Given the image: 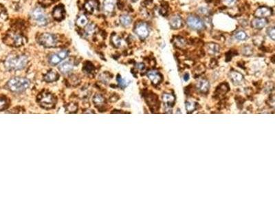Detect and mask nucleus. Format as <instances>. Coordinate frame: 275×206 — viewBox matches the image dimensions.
<instances>
[{
	"instance_id": "obj_1",
	"label": "nucleus",
	"mask_w": 275,
	"mask_h": 206,
	"mask_svg": "<svg viewBox=\"0 0 275 206\" xmlns=\"http://www.w3.org/2000/svg\"><path fill=\"white\" fill-rule=\"evenodd\" d=\"M28 58L24 55H11L8 56L5 62L6 67L9 70H21L26 67Z\"/></svg>"
},
{
	"instance_id": "obj_2",
	"label": "nucleus",
	"mask_w": 275,
	"mask_h": 206,
	"mask_svg": "<svg viewBox=\"0 0 275 206\" xmlns=\"http://www.w3.org/2000/svg\"><path fill=\"white\" fill-rule=\"evenodd\" d=\"M30 85V80L25 78L15 77L8 82V87L13 92H22L26 91Z\"/></svg>"
},
{
	"instance_id": "obj_3",
	"label": "nucleus",
	"mask_w": 275,
	"mask_h": 206,
	"mask_svg": "<svg viewBox=\"0 0 275 206\" xmlns=\"http://www.w3.org/2000/svg\"><path fill=\"white\" fill-rule=\"evenodd\" d=\"M31 14L32 17L37 23V25L43 26L48 23V17L42 8H35L32 11Z\"/></svg>"
},
{
	"instance_id": "obj_4",
	"label": "nucleus",
	"mask_w": 275,
	"mask_h": 206,
	"mask_svg": "<svg viewBox=\"0 0 275 206\" xmlns=\"http://www.w3.org/2000/svg\"><path fill=\"white\" fill-rule=\"evenodd\" d=\"M39 42L41 45H42L47 48L55 47L56 45V38L55 36L50 33H43L39 36Z\"/></svg>"
},
{
	"instance_id": "obj_5",
	"label": "nucleus",
	"mask_w": 275,
	"mask_h": 206,
	"mask_svg": "<svg viewBox=\"0 0 275 206\" xmlns=\"http://www.w3.org/2000/svg\"><path fill=\"white\" fill-rule=\"evenodd\" d=\"M39 102L43 108L51 109L55 105V100L52 94L49 93H44L41 95V97L39 98Z\"/></svg>"
},
{
	"instance_id": "obj_6",
	"label": "nucleus",
	"mask_w": 275,
	"mask_h": 206,
	"mask_svg": "<svg viewBox=\"0 0 275 206\" xmlns=\"http://www.w3.org/2000/svg\"><path fill=\"white\" fill-rule=\"evenodd\" d=\"M186 23H187L188 26L193 30H200L204 27L203 21L201 20V19L196 16L191 15L188 17L187 19H186Z\"/></svg>"
},
{
	"instance_id": "obj_7",
	"label": "nucleus",
	"mask_w": 275,
	"mask_h": 206,
	"mask_svg": "<svg viewBox=\"0 0 275 206\" xmlns=\"http://www.w3.org/2000/svg\"><path fill=\"white\" fill-rule=\"evenodd\" d=\"M135 33L141 39H146L149 34V27L145 23L141 22L136 25V28H135Z\"/></svg>"
},
{
	"instance_id": "obj_8",
	"label": "nucleus",
	"mask_w": 275,
	"mask_h": 206,
	"mask_svg": "<svg viewBox=\"0 0 275 206\" xmlns=\"http://www.w3.org/2000/svg\"><path fill=\"white\" fill-rule=\"evenodd\" d=\"M272 13V10L266 6L260 7L258 8L254 13V15L257 18H263V17H266L270 16Z\"/></svg>"
},
{
	"instance_id": "obj_9",
	"label": "nucleus",
	"mask_w": 275,
	"mask_h": 206,
	"mask_svg": "<svg viewBox=\"0 0 275 206\" xmlns=\"http://www.w3.org/2000/svg\"><path fill=\"white\" fill-rule=\"evenodd\" d=\"M74 65L72 61H64V62L61 63L58 66V70L63 73H68L72 70Z\"/></svg>"
},
{
	"instance_id": "obj_10",
	"label": "nucleus",
	"mask_w": 275,
	"mask_h": 206,
	"mask_svg": "<svg viewBox=\"0 0 275 206\" xmlns=\"http://www.w3.org/2000/svg\"><path fill=\"white\" fill-rule=\"evenodd\" d=\"M196 87H197L198 90L200 92L203 93V94H206V93H207L208 92V90H209L210 84L206 80L202 79L200 80L198 82Z\"/></svg>"
},
{
	"instance_id": "obj_11",
	"label": "nucleus",
	"mask_w": 275,
	"mask_h": 206,
	"mask_svg": "<svg viewBox=\"0 0 275 206\" xmlns=\"http://www.w3.org/2000/svg\"><path fill=\"white\" fill-rule=\"evenodd\" d=\"M169 23H170L171 27L173 29H179L183 26L182 19L179 16H173L169 20Z\"/></svg>"
},
{
	"instance_id": "obj_12",
	"label": "nucleus",
	"mask_w": 275,
	"mask_h": 206,
	"mask_svg": "<svg viewBox=\"0 0 275 206\" xmlns=\"http://www.w3.org/2000/svg\"><path fill=\"white\" fill-rule=\"evenodd\" d=\"M147 76L149 78V79L151 80L154 85L159 84L163 79L162 76L156 71H149L147 73Z\"/></svg>"
},
{
	"instance_id": "obj_13",
	"label": "nucleus",
	"mask_w": 275,
	"mask_h": 206,
	"mask_svg": "<svg viewBox=\"0 0 275 206\" xmlns=\"http://www.w3.org/2000/svg\"><path fill=\"white\" fill-rule=\"evenodd\" d=\"M230 78L232 83L235 85H239L243 82V80H244V76H243V75L239 72H236V71L230 72Z\"/></svg>"
},
{
	"instance_id": "obj_14",
	"label": "nucleus",
	"mask_w": 275,
	"mask_h": 206,
	"mask_svg": "<svg viewBox=\"0 0 275 206\" xmlns=\"http://www.w3.org/2000/svg\"><path fill=\"white\" fill-rule=\"evenodd\" d=\"M267 21L266 19L263 18H256L252 20V26L255 29H259L261 30L263 28L267 25Z\"/></svg>"
},
{
	"instance_id": "obj_15",
	"label": "nucleus",
	"mask_w": 275,
	"mask_h": 206,
	"mask_svg": "<svg viewBox=\"0 0 275 206\" xmlns=\"http://www.w3.org/2000/svg\"><path fill=\"white\" fill-rule=\"evenodd\" d=\"M115 0H104L103 1V9L106 13H110L114 11Z\"/></svg>"
},
{
	"instance_id": "obj_16",
	"label": "nucleus",
	"mask_w": 275,
	"mask_h": 206,
	"mask_svg": "<svg viewBox=\"0 0 275 206\" xmlns=\"http://www.w3.org/2000/svg\"><path fill=\"white\" fill-rule=\"evenodd\" d=\"M85 8L89 13H94L98 10V2L96 0H89L86 2Z\"/></svg>"
},
{
	"instance_id": "obj_17",
	"label": "nucleus",
	"mask_w": 275,
	"mask_h": 206,
	"mask_svg": "<svg viewBox=\"0 0 275 206\" xmlns=\"http://www.w3.org/2000/svg\"><path fill=\"white\" fill-rule=\"evenodd\" d=\"M206 48L208 53L210 54V55H215V54L217 53L220 51V46L217 44L213 43H208L206 45Z\"/></svg>"
},
{
	"instance_id": "obj_18",
	"label": "nucleus",
	"mask_w": 275,
	"mask_h": 206,
	"mask_svg": "<svg viewBox=\"0 0 275 206\" xmlns=\"http://www.w3.org/2000/svg\"><path fill=\"white\" fill-rule=\"evenodd\" d=\"M163 100L164 104H165L167 107L173 106L175 102V98L173 95L169 94H164L163 95Z\"/></svg>"
},
{
	"instance_id": "obj_19",
	"label": "nucleus",
	"mask_w": 275,
	"mask_h": 206,
	"mask_svg": "<svg viewBox=\"0 0 275 206\" xmlns=\"http://www.w3.org/2000/svg\"><path fill=\"white\" fill-rule=\"evenodd\" d=\"M228 90H229V86H228L227 83H222V84H221L217 88L215 94L218 95V96H220V95H223L228 92Z\"/></svg>"
},
{
	"instance_id": "obj_20",
	"label": "nucleus",
	"mask_w": 275,
	"mask_h": 206,
	"mask_svg": "<svg viewBox=\"0 0 275 206\" xmlns=\"http://www.w3.org/2000/svg\"><path fill=\"white\" fill-rule=\"evenodd\" d=\"M44 79H45V80H46V82H49V83L55 81V80H56L58 79L57 73H56L55 71L52 70V71H50V72H48L47 74L45 76V77H44Z\"/></svg>"
},
{
	"instance_id": "obj_21",
	"label": "nucleus",
	"mask_w": 275,
	"mask_h": 206,
	"mask_svg": "<svg viewBox=\"0 0 275 206\" xmlns=\"http://www.w3.org/2000/svg\"><path fill=\"white\" fill-rule=\"evenodd\" d=\"M62 59L60 58V56H58V53H55L52 54L49 58V63H50L52 65H58V63H60L61 62Z\"/></svg>"
},
{
	"instance_id": "obj_22",
	"label": "nucleus",
	"mask_w": 275,
	"mask_h": 206,
	"mask_svg": "<svg viewBox=\"0 0 275 206\" xmlns=\"http://www.w3.org/2000/svg\"><path fill=\"white\" fill-rule=\"evenodd\" d=\"M120 21L122 26L127 27L131 23V17L127 15V14H122L120 17Z\"/></svg>"
},
{
	"instance_id": "obj_23",
	"label": "nucleus",
	"mask_w": 275,
	"mask_h": 206,
	"mask_svg": "<svg viewBox=\"0 0 275 206\" xmlns=\"http://www.w3.org/2000/svg\"><path fill=\"white\" fill-rule=\"evenodd\" d=\"M87 22H88V19L87 17H86L85 15H81L77 19V24L79 27H84L87 25Z\"/></svg>"
},
{
	"instance_id": "obj_24",
	"label": "nucleus",
	"mask_w": 275,
	"mask_h": 206,
	"mask_svg": "<svg viewBox=\"0 0 275 206\" xmlns=\"http://www.w3.org/2000/svg\"><path fill=\"white\" fill-rule=\"evenodd\" d=\"M175 40V45L178 48H183L186 45V41L182 37L180 36H176Z\"/></svg>"
},
{
	"instance_id": "obj_25",
	"label": "nucleus",
	"mask_w": 275,
	"mask_h": 206,
	"mask_svg": "<svg viewBox=\"0 0 275 206\" xmlns=\"http://www.w3.org/2000/svg\"><path fill=\"white\" fill-rule=\"evenodd\" d=\"M196 108V103L191 101H188L186 102V109L188 112L193 111Z\"/></svg>"
},
{
	"instance_id": "obj_26",
	"label": "nucleus",
	"mask_w": 275,
	"mask_h": 206,
	"mask_svg": "<svg viewBox=\"0 0 275 206\" xmlns=\"http://www.w3.org/2000/svg\"><path fill=\"white\" fill-rule=\"evenodd\" d=\"M235 38L239 41H244L247 38V35L244 31H239L235 34Z\"/></svg>"
},
{
	"instance_id": "obj_27",
	"label": "nucleus",
	"mask_w": 275,
	"mask_h": 206,
	"mask_svg": "<svg viewBox=\"0 0 275 206\" xmlns=\"http://www.w3.org/2000/svg\"><path fill=\"white\" fill-rule=\"evenodd\" d=\"M53 15L56 19H59L63 15V11L60 7H57L55 11H54Z\"/></svg>"
},
{
	"instance_id": "obj_28",
	"label": "nucleus",
	"mask_w": 275,
	"mask_h": 206,
	"mask_svg": "<svg viewBox=\"0 0 275 206\" xmlns=\"http://www.w3.org/2000/svg\"><path fill=\"white\" fill-rule=\"evenodd\" d=\"M94 102L96 105H100L104 102V98L99 94H96L94 98Z\"/></svg>"
},
{
	"instance_id": "obj_29",
	"label": "nucleus",
	"mask_w": 275,
	"mask_h": 206,
	"mask_svg": "<svg viewBox=\"0 0 275 206\" xmlns=\"http://www.w3.org/2000/svg\"><path fill=\"white\" fill-rule=\"evenodd\" d=\"M95 31V26L94 24H88V25L85 27V32L88 34H92L94 33Z\"/></svg>"
},
{
	"instance_id": "obj_30",
	"label": "nucleus",
	"mask_w": 275,
	"mask_h": 206,
	"mask_svg": "<svg viewBox=\"0 0 275 206\" xmlns=\"http://www.w3.org/2000/svg\"><path fill=\"white\" fill-rule=\"evenodd\" d=\"M267 33L270 37L272 40H274L275 39V30H274V27H270V28H269L268 29H267Z\"/></svg>"
},
{
	"instance_id": "obj_31",
	"label": "nucleus",
	"mask_w": 275,
	"mask_h": 206,
	"mask_svg": "<svg viewBox=\"0 0 275 206\" xmlns=\"http://www.w3.org/2000/svg\"><path fill=\"white\" fill-rule=\"evenodd\" d=\"M243 53L245 56H250L252 54V49L250 46H245L243 50Z\"/></svg>"
},
{
	"instance_id": "obj_32",
	"label": "nucleus",
	"mask_w": 275,
	"mask_h": 206,
	"mask_svg": "<svg viewBox=\"0 0 275 206\" xmlns=\"http://www.w3.org/2000/svg\"><path fill=\"white\" fill-rule=\"evenodd\" d=\"M236 54H237V52H234L233 50H232V51L230 50L229 52H228L226 53V60L227 62L228 61H230V60L232 58V56L236 55Z\"/></svg>"
},
{
	"instance_id": "obj_33",
	"label": "nucleus",
	"mask_w": 275,
	"mask_h": 206,
	"mask_svg": "<svg viewBox=\"0 0 275 206\" xmlns=\"http://www.w3.org/2000/svg\"><path fill=\"white\" fill-rule=\"evenodd\" d=\"M57 53H58V56H60V58L62 60L65 59V58H67V56H68V52L66 50H61L60 52H57Z\"/></svg>"
},
{
	"instance_id": "obj_34",
	"label": "nucleus",
	"mask_w": 275,
	"mask_h": 206,
	"mask_svg": "<svg viewBox=\"0 0 275 206\" xmlns=\"http://www.w3.org/2000/svg\"><path fill=\"white\" fill-rule=\"evenodd\" d=\"M117 80H118V82H119V84L120 85V87H126L127 85L126 80H125V79H123V78H122L121 77H120V76L118 77L117 78Z\"/></svg>"
},
{
	"instance_id": "obj_35",
	"label": "nucleus",
	"mask_w": 275,
	"mask_h": 206,
	"mask_svg": "<svg viewBox=\"0 0 275 206\" xmlns=\"http://www.w3.org/2000/svg\"><path fill=\"white\" fill-rule=\"evenodd\" d=\"M7 106L6 100L4 98H0V111L4 109Z\"/></svg>"
},
{
	"instance_id": "obj_36",
	"label": "nucleus",
	"mask_w": 275,
	"mask_h": 206,
	"mask_svg": "<svg viewBox=\"0 0 275 206\" xmlns=\"http://www.w3.org/2000/svg\"><path fill=\"white\" fill-rule=\"evenodd\" d=\"M237 0H223V2L226 5H227L228 6H232L236 3Z\"/></svg>"
},
{
	"instance_id": "obj_37",
	"label": "nucleus",
	"mask_w": 275,
	"mask_h": 206,
	"mask_svg": "<svg viewBox=\"0 0 275 206\" xmlns=\"http://www.w3.org/2000/svg\"><path fill=\"white\" fill-rule=\"evenodd\" d=\"M113 41H114V43L115 45L117 46H120L122 45V40L120 38L113 39Z\"/></svg>"
},
{
	"instance_id": "obj_38",
	"label": "nucleus",
	"mask_w": 275,
	"mask_h": 206,
	"mask_svg": "<svg viewBox=\"0 0 275 206\" xmlns=\"http://www.w3.org/2000/svg\"><path fill=\"white\" fill-rule=\"evenodd\" d=\"M217 61L216 59H214V58H213V59L211 60L210 61V66L211 67H215V66H217Z\"/></svg>"
},
{
	"instance_id": "obj_39",
	"label": "nucleus",
	"mask_w": 275,
	"mask_h": 206,
	"mask_svg": "<svg viewBox=\"0 0 275 206\" xmlns=\"http://www.w3.org/2000/svg\"><path fill=\"white\" fill-rule=\"evenodd\" d=\"M199 12H200V13L202 14H206L208 13V10L205 8H200V9H199Z\"/></svg>"
},
{
	"instance_id": "obj_40",
	"label": "nucleus",
	"mask_w": 275,
	"mask_h": 206,
	"mask_svg": "<svg viewBox=\"0 0 275 206\" xmlns=\"http://www.w3.org/2000/svg\"><path fill=\"white\" fill-rule=\"evenodd\" d=\"M184 79H185V81H187V80L189 79L188 73H186V74L185 75V76H184Z\"/></svg>"
}]
</instances>
